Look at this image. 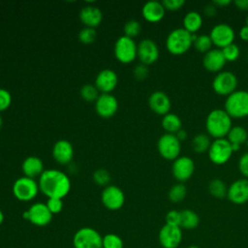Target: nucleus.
<instances>
[{"label":"nucleus","mask_w":248,"mask_h":248,"mask_svg":"<svg viewBox=\"0 0 248 248\" xmlns=\"http://www.w3.org/2000/svg\"><path fill=\"white\" fill-rule=\"evenodd\" d=\"M138 46L133 38L128 36H120L114 44V54L122 63L132 62L137 55Z\"/></svg>","instance_id":"10"},{"label":"nucleus","mask_w":248,"mask_h":248,"mask_svg":"<svg viewBox=\"0 0 248 248\" xmlns=\"http://www.w3.org/2000/svg\"><path fill=\"white\" fill-rule=\"evenodd\" d=\"M123 239L116 233L109 232L103 235L102 248H123Z\"/></svg>","instance_id":"33"},{"label":"nucleus","mask_w":248,"mask_h":248,"mask_svg":"<svg viewBox=\"0 0 248 248\" xmlns=\"http://www.w3.org/2000/svg\"><path fill=\"white\" fill-rule=\"evenodd\" d=\"M39 188L48 199H63L71 190V181L63 171L55 169L46 170L40 175Z\"/></svg>","instance_id":"1"},{"label":"nucleus","mask_w":248,"mask_h":248,"mask_svg":"<svg viewBox=\"0 0 248 248\" xmlns=\"http://www.w3.org/2000/svg\"><path fill=\"white\" fill-rule=\"evenodd\" d=\"M193 44L197 50H199L200 52H203V53H206L207 51H209L211 49V46L213 45L209 35H206V34L197 36L196 39L194 40Z\"/></svg>","instance_id":"34"},{"label":"nucleus","mask_w":248,"mask_h":248,"mask_svg":"<svg viewBox=\"0 0 248 248\" xmlns=\"http://www.w3.org/2000/svg\"><path fill=\"white\" fill-rule=\"evenodd\" d=\"M148 105L154 112L165 115L169 113L171 103L170 97L164 91L157 90L151 93L149 96Z\"/></svg>","instance_id":"21"},{"label":"nucleus","mask_w":248,"mask_h":248,"mask_svg":"<svg viewBox=\"0 0 248 248\" xmlns=\"http://www.w3.org/2000/svg\"><path fill=\"white\" fill-rule=\"evenodd\" d=\"M202 24V17L200 13L196 11L188 12L183 17V28L191 34L198 31Z\"/></svg>","instance_id":"28"},{"label":"nucleus","mask_w":248,"mask_h":248,"mask_svg":"<svg viewBox=\"0 0 248 248\" xmlns=\"http://www.w3.org/2000/svg\"><path fill=\"white\" fill-rule=\"evenodd\" d=\"M46 206L47 208L49 209V211L53 214H57V213H60L63 209V201L62 199H57V198H50V199H47V202H46Z\"/></svg>","instance_id":"40"},{"label":"nucleus","mask_w":248,"mask_h":248,"mask_svg":"<svg viewBox=\"0 0 248 248\" xmlns=\"http://www.w3.org/2000/svg\"><path fill=\"white\" fill-rule=\"evenodd\" d=\"M165 7L162 2L151 0L147 1L141 9V13L143 17L150 22L160 21L165 16Z\"/></svg>","instance_id":"24"},{"label":"nucleus","mask_w":248,"mask_h":248,"mask_svg":"<svg viewBox=\"0 0 248 248\" xmlns=\"http://www.w3.org/2000/svg\"><path fill=\"white\" fill-rule=\"evenodd\" d=\"M187 195V188L186 186L179 182V183H176L174 184L170 190H169V193H168V197H169V200L171 202H174V203H177V202H182L185 197Z\"/></svg>","instance_id":"32"},{"label":"nucleus","mask_w":248,"mask_h":248,"mask_svg":"<svg viewBox=\"0 0 248 248\" xmlns=\"http://www.w3.org/2000/svg\"><path fill=\"white\" fill-rule=\"evenodd\" d=\"M4 219H5L4 213H3V211L0 209V226L3 224V222H4Z\"/></svg>","instance_id":"51"},{"label":"nucleus","mask_w":248,"mask_h":248,"mask_svg":"<svg viewBox=\"0 0 248 248\" xmlns=\"http://www.w3.org/2000/svg\"><path fill=\"white\" fill-rule=\"evenodd\" d=\"M103 235L90 227L78 229L73 236L74 248H102Z\"/></svg>","instance_id":"5"},{"label":"nucleus","mask_w":248,"mask_h":248,"mask_svg":"<svg viewBox=\"0 0 248 248\" xmlns=\"http://www.w3.org/2000/svg\"><path fill=\"white\" fill-rule=\"evenodd\" d=\"M97 33L92 27H84L78 33V39L84 44H90L96 39Z\"/></svg>","instance_id":"38"},{"label":"nucleus","mask_w":248,"mask_h":248,"mask_svg":"<svg viewBox=\"0 0 248 248\" xmlns=\"http://www.w3.org/2000/svg\"><path fill=\"white\" fill-rule=\"evenodd\" d=\"M162 4L167 10L176 11L185 4V1L184 0H163Z\"/></svg>","instance_id":"43"},{"label":"nucleus","mask_w":248,"mask_h":248,"mask_svg":"<svg viewBox=\"0 0 248 248\" xmlns=\"http://www.w3.org/2000/svg\"><path fill=\"white\" fill-rule=\"evenodd\" d=\"M232 152V145L227 139H215L209 146L208 157L213 164L223 165L230 160Z\"/></svg>","instance_id":"9"},{"label":"nucleus","mask_w":248,"mask_h":248,"mask_svg":"<svg viewBox=\"0 0 248 248\" xmlns=\"http://www.w3.org/2000/svg\"><path fill=\"white\" fill-rule=\"evenodd\" d=\"M195 164L194 161L186 156H181L176 158L171 167L172 175L179 182L187 181L194 173Z\"/></svg>","instance_id":"15"},{"label":"nucleus","mask_w":248,"mask_h":248,"mask_svg":"<svg viewBox=\"0 0 248 248\" xmlns=\"http://www.w3.org/2000/svg\"><path fill=\"white\" fill-rule=\"evenodd\" d=\"M137 55L144 65L154 63L159 57V48L157 44L149 38L141 40L138 45Z\"/></svg>","instance_id":"17"},{"label":"nucleus","mask_w":248,"mask_h":248,"mask_svg":"<svg viewBox=\"0 0 248 248\" xmlns=\"http://www.w3.org/2000/svg\"><path fill=\"white\" fill-rule=\"evenodd\" d=\"M193 44V34L184 28H175L168 35L166 40L167 49L174 55L186 52Z\"/></svg>","instance_id":"3"},{"label":"nucleus","mask_w":248,"mask_h":248,"mask_svg":"<svg viewBox=\"0 0 248 248\" xmlns=\"http://www.w3.org/2000/svg\"><path fill=\"white\" fill-rule=\"evenodd\" d=\"M93 179L99 185H107L110 180V175L107 170L98 169L93 173Z\"/></svg>","instance_id":"39"},{"label":"nucleus","mask_w":248,"mask_h":248,"mask_svg":"<svg viewBox=\"0 0 248 248\" xmlns=\"http://www.w3.org/2000/svg\"><path fill=\"white\" fill-rule=\"evenodd\" d=\"M22 170L25 176L34 178L44 171L43 161L37 156H29L22 162Z\"/></svg>","instance_id":"25"},{"label":"nucleus","mask_w":248,"mask_h":248,"mask_svg":"<svg viewBox=\"0 0 248 248\" xmlns=\"http://www.w3.org/2000/svg\"><path fill=\"white\" fill-rule=\"evenodd\" d=\"M95 108L100 116L105 118L110 117L118 108L117 99L109 93H102L96 100Z\"/></svg>","instance_id":"18"},{"label":"nucleus","mask_w":248,"mask_h":248,"mask_svg":"<svg viewBox=\"0 0 248 248\" xmlns=\"http://www.w3.org/2000/svg\"><path fill=\"white\" fill-rule=\"evenodd\" d=\"M208 191L211 196L216 199H223L227 197L228 187L226 183L220 178H213L208 183Z\"/></svg>","instance_id":"30"},{"label":"nucleus","mask_w":248,"mask_h":248,"mask_svg":"<svg viewBox=\"0 0 248 248\" xmlns=\"http://www.w3.org/2000/svg\"><path fill=\"white\" fill-rule=\"evenodd\" d=\"M12 103L11 93L4 88H0V111L5 110Z\"/></svg>","instance_id":"41"},{"label":"nucleus","mask_w":248,"mask_h":248,"mask_svg":"<svg viewBox=\"0 0 248 248\" xmlns=\"http://www.w3.org/2000/svg\"><path fill=\"white\" fill-rule=\"evenodd\" d=\"M216 7H223V6H227L231 3V0H214L212 2Z\"/></svg>","instance_id":"49"},{"label":"nucleus","mask_w":248,"mask_h":248,"mask_svg":"<svg viewBox=\"0 0 248 248\" xmlns=\"http://www.w3.org/2000/svg\"><path fill=\"white\" fill-rule=\"evenodd\" d=\"M22 217L37 227H45L52 220V213L46 203L35 202L22 214Z\"/></svg>","instance_id":"8"},{"label":"nucleus","mask_w":248,"mask_h":248,"mask_svg":"<svg viewBox=\"0 0 248 248\" xmlns=\"http://www.w3.org/2000/svg\"><path fill=\"white\" fill-rule=\"evenodd\" d=\"M117 82V74L111 69L101 70L95 78V86L99 91L103 93H108L112 91L115 88Z\"/></svg>","instance_id":"19"},{"label":"nucleus","mask_w":248,"mask_h":248,"mask_svg":"<svg viewBox=\"0 0 248 248\" xmlns=\"http://www.w3.org/2000/svg\"><path fill=\"white\" fill-rule=\"evenodd\" d=\"M39 190V183H37L34 178L25 175L17 178L13 185V193L15 197L22 202L33 200L37 196Z\"/></svg>","instance_id":"6"},{"label":"nucleus","mask_w":248,"mask_h":248,"mask_svg":"<svg viewBox=\"0 0 248 248\" xmlns=\"http://www.w3.org/2000/svg\"><path fill=\"white\" fill-rule=\"evenodd\" d=\"M157 148L163 158L167 160H175L179 157L181 144L175 134L166 133L159 138Z\"/></svg>","instance_id":"7"},{"label":"nucleus","mask_w":248,"mask_h":248,"mask_svg":"<svg viewBox=\"0 0 248 248\" xmlns=\"http://www.w3.org/2000/svg\"><path fill=\"white\" fill-rule=\"evenodd\" d=\"M239 171L245 176L248 177V152L244 153L238 161Z\"/></svg>","instance_id":"45"},{"label":"nucleus","mask_w":248,"mask_h":248,"mask_svg":"<svg viewBox=\"0 0 248 248\" xmlns=\"http://www.w3.org/2000/svg\"><path fill=\"white\" fill-rule=\"evenodd\" d=\"M2 123H3V120H2V117H1V115H0V128H1V126H2Z\"/></svg>","instance_id":"53"},{"label":"nucleus","mask_w":248,"mask_h":248,"mask_svg":"<svg viewBox=\"0 0 248 248\" xmlns=\"http://www.w3.org/2000/svg\"><path fill=\"white\" fill-rule=\"evenodd\" d=\"M140 30H141V25L136 19H130L124 25L125 36H128L130 38H133V37L139 35Z\"/></svg>","instance_id":"37"},{"label":"nucleus","mask_w":248,"mask_h":248,"mask_svg":"<svg viewBox=\"0 0 248 248\" xmlns=\"http://www.w3.org/2000/svg\"><path fill=\"white\" fill-rule=\"evenodd\" d=\"M246 25H248V16L246 17Z\"/></svg>","instance_id":"54"},{"label":"nucleus","mask_w":248,"mask_h":248,"mask_svg":"<svg viewBox=\"0 0 248 248\" xmlns=\"http://www.w3.org/2000/svg\"><path fill=\"white\" fill-rule=\"evenodd\" d=\"M205 129L211 137L222 139L227 136L232 129V117L225 109L215 108L211 110L206 117Z\"/></svg>","instance_id":"2"},{"label":"nucleus","mask_w":248,"mask_h":248,"mask_svg":"<svg viewBox=\"0 0 248 248\" xmlns=\"http://www.w3.org/2000/svg\"><path fill=\"white\" fill-rule=\"evenodd\" d=\"M80 20L86 25V27L98 26L103 19V13L97 6L87 5L81 8L79 12Z\"/></svg>","instance_id":"23"},{"label":"nucleus","mask_w":248,"mask_h":248,"mask_svg":"<svg viewBox=\"0 0 248 248\" xmlns=\"http://www.w3.org/2000/svg\"><path fill=\"white\" fill-rule=\"evenodd\" d=\"M81 97L86 101H96L99 97V90L95 84H84L80 89Z\"/></svg>","instance_id":"36"},{"label":"nucleus","mask_w":248,"mask_h":248,"mask_svg":"<svg viewBox=\"0 0 248 248\" xmlns=\"http://www.w3.org/2000/svg\"><path fill=\"white\" fill-rule=\"evenodd\" d=\"M226 62L227 61L220 48H211L209 51L204 53L202 58L203 67L207 71L214 73L221 72Z\"/></svg>","instance_id":"20"},{"label":"nucleus","mask_w":248,"mask_h":248,"mask_svg":"<svg viewBox=\"0 0 248 248\" xmlns=\"http://www.w3.org/2000/svg\"><path fill=\"white\" fill-rule=\"evenodd\" d=\"M175 136H176L177 139L181 141V140H184L187 138V133H186V131H184L183 129H180V130L175 134Z\"/></svg>","instance_id":"50"},{"label":"nucleus","mask_w":248,"mask_h":248,"mask_svg":"<svg viewBox=\"0 0 248 248\" xmlns=\"http://www.w3.org/2000/svg\"><path fill=\"white\" fill-rule=\"evenodd\" d=\"M162 127L170 134H176L181 129V120L175 113L169 112L163 116Z\"/></svg>","instance_id":"29"},{"label":"nucleus","mask_w":248,"mask_h":248,"mask_svg":"<svg viewBox=\"0 0 248 248\" xmlns=\"http://www.w3.org/2000/svg\"><path fill=\"white\" fill-rule=\"evenodd\" d=\"M182 229L178 226L165 224L158 233V240L163 248H178L182 242Z\"/></svg>","instance_id":"11"},{"label":"nucleus","mask_w":248,"mask_h":248,"mask_svg":"<svg viewBox=\"0 0 248 248\" xmlns=\"http://www.w3.org/2000/svg\"><path fill=\"white\" fill-rule=\"evenodd\" d=\"M217 12V7L212 3V4H207L204 7V14L207 16H213Z\"/></svg>","instance_id":"46"},{"label":"nucleus","mask_w":248,"mask_h":248,"mask_svg":"<svg viewBox=\"0 0 248 248\" xmlns=\"http://www.w3.org/2000/svg\"><path fill=\"white\" fill-rule=\"evenodd\" d=\"M101 201L104 206L108 209L117 210L123 206L125 202V195L116 185H108L103 190Z\"/></svg>","instance_id":"14"},{"label":"nucleus","mask_w":248,"mask_h":248,"mask_svg":"<svg viewBox=\"0 0 248 248\" xmlns=\"http://www.w3.org/2000/svg\"><path fill=\"white\" fill-rule=\"evenodd\" d=\"M225 110L232 118L248 116V91L235 90L225 101Z\"/></svg>","instance_id":"4"},{"label":"nucleus","mask_w":248,"mask_h":248,"mask_svg":"<svg viewBox=\"0 0 248 248\" xmlns=\"http://www.w3.org/2000/svg\"><path fill=\"white\" fill-rule=\"evenodd\" d=\"M246 144H247V147H248V139H247V140H246Z\"/></svg>","instance_id":"55"},{"label":"nucleus","mask_w":248,"mask_h":248,"mask_svg":"<svg viewBox=\"0 0 248 248\" xmlns=\"http://www.w3.org/2000/svg\"><path fill=\"white\" fill-rule=\"evenodd\" d=\"M200 224V217L197 212L192 209H183L180 211V224L182 230L191 231L196 229Z\"/></svg>","instance_id":"27"},{"label":"nucleus","mask_w":248,"mask_h":248,"mask_svg":"<svg viewBox=\"0 0 248 248\" xmlns=\"http://www.w3.org/2000/svg\"><path fill=\"white\" fill-rule=\"evenodd\" d=\"M227 198L234 204H244L248 202V179L241 178L233 181L228 187Z\"/></svg>","instance_id":"16"},{"label":"nucleus","mask_w":248,"mask_h":248,"mask_svg":"<svg viewBox=\"0 0 248 248\" xmlns=\"http://www.w3.org/2000/svg\"><path fill=\"white\" fill-rule=\"evenodd\" d=\"M239 36L243 41H248V25H244L240 31H239Z\"/></svg>","instance_id":"48"},{"label":"nucleus","mask_w":248,"mask_h":248,"mask_svg":"<svg viewBox=\"0 0 248 248\" xmlns=\"http://www.w3.org/2000/svg\"><path fill=\"white\" fill-rule=\"evenodd\" d=\"M210 144H211L210 139L205 134L196 135L193 138L192 141H191V145H192L193 150H195L198 153H202V152H204V151L208 150Z\"/></svg>","instance_id":"31"},{"label":"nucleus","mask_w":248,"mask_h":248,"mask_svg":"<svg viewBox=\"0 0 248 248\" xmlns=\"http://www.w3.org/2000/svg\"><path fill=\"white\" fill-rule=\"evenodd\" d=\"M166 224L178 226L180 224V211L178 210H170L166 214Z\"/></svg>","instance_id":"42"},{"label":"nucleus","mask_w":248,"mask_h":248,"mask_svg":"<svg viewBox=\"0 0 248 248\" xmlns=\"http://www.w3.org/2000/svg\"><path fill=\"white\" fill-rule=\"evenodd\" d=\"M52 155L58 163L62 165L68 164L73 159L74 147L69 140H59L52 147Z\"/></svg>","instance_id":"22"},{"label":"nucleus","mask_w":248,"mask_h":248,"mask_svg":"<svg viewBox=\"0 0 248 248\" xmlns=\"http://www.w3.org/2000/svg\"><path fill=\"white\" fill-rule=\"evenodd\" d=\"M228 140L232 145V151H237L239 149L240 144L246 142L248 139V133L245 128L241 126L232 127L230 132L228 133Z\"/></svg>","instance_id":"26"},{"label":"nucleus","mask_w":248,"mask_h":248,"mask_svg":"<svg viewBox=\"0 0 248 248\" xmlns=\"http://www.w3.org/2000/svg\"><path fill=\"white\" fill-rule=\"evenodd\" d=\"M148 75V69L144 64H139L134 69V76L138 79H144Z\"/></svg>","instance_id":"44"},{"label":"nucleus","mask_w":248,"mask_h":248,"mask_svg":"<svg viewBox=\"0 0 248 248\" xmlns=\"http://www.w3.org/2000/svg\"><path fill=\"white\" fill-rule=\"evenodd\" d=\"M234 4L238 9L243 11H248V0H235Z\"/></svg>","instance_id":"47"},{"label":"nucleus","mask_w":248,"mask_h":248,"mask_svg":"<svg viewBox=\"0 0 248 248\" xmlns=\"http://www.w3.org/2000/svg\"><path fill=\"white\" fill-rule=\"evenodd\" d=\"M237 86V78L234 74L229 71L219 72L212 81V88L218 95L229 96Z\"/></svg>","instance_id":"12"},{"label":"nucleus","mask_w":248,"mask_h":248,"mask_svg":"<svg viewBox=\"0 0 248 248\" xmlns=\"http://www.w3.org/2000/svg\"><path fill=\"white\" fill-rule=\"evenodd\" d=\"M186 248H202V247H200L199 245H195V244H191V245H189V246H187Z\"/></svg>","instance_id":"52"},{"label":"nucleus","mask_w":248,"mask_h":248,"mask_svg":"<svg viewBox=\"0 0 248 248\" xmlns=\"http://www.w3.org/2000/svg\"><path fill=\"white\" fill-rule=\"evenodd\" d=\"M209 37L212 41V44L221 49L233 43L234 31L231 25L221 22L213 26Z\"/></svg>","instance_id":"13"},{"label":"nucleus","mask_w":248,"mask_h":248,"mask_svg":"<svg viewBox=\"0 0 248 248\" xmlns=\"http://www.w3.org/2000/svg\"><path fill=\"white\" fill-rule=\"evenodd\" d=\"M223 55L226 59V61H235L240 54V49L238 46L234 43L228 45L227 46L221 48Z\"/></svg>","instance_id":"35"}]
</instances>
